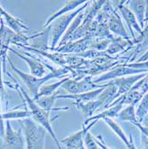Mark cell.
<instances>
[{
  "label": "cell",
  "mask_w": 148,
  "mask_h": 149,
  "mask_svg": "<svg viewBox=\"0 0 148 149\" xmlns=\"http://www.w3.org/2000/svg\"><path fill=\"white\" fill-rule=\"evenodd\" d=\"M8 62L11 64L12 69L16 72V74H18L20 76V78L23 80V82L26 84L27 88L29 89V94L32 97V98H35L38 94L39 89L41 88V86L43 83H45L46 81L49 80L52 78H55L57 77L64 72H66V71L64 69H61V70H54L51 72L47 73V76H44L43 78H37L31 74H28V73H25L22 71H20L19 69H17L16 67L12 63V61L10 59H8Z\"/></svg>",
  "instance_id": "cell-1"
},
{
  "label": "cell",
  "mask_w": 148,
  "mask_h": 149,
  "mask_svg": "<svg viewBox=\"0 0 148 149\" xmlns=\"http://www.w3.org/2000/svg\"><path fill=\"white\" fill-rule=\"evenodd\" d=\"M22 93L23 94V97H25V100H26V103L29 106V109H30V113H31V115L32 116V118L36 120V123H39L41 125L44 129H46L54 138V139L56 140V142L57 143V146H59V143L55 136V134H54V131L51 128V125H50V123H49V120H48V112L45 111L44 109H42L41 107H40L37 102L29 96V94H27V92L22 88V87H19Z\"/></svg>",
  "instance_id": "cell-2"
},
{
  "label": "cell",
  "mask_w": 148,
  "mask_h": 149,
  "mask_svg": "<svg viewBox=\"0 0 148 149\" xmlns=\"http://www.w3.org/2000/svg\"><path fill=\"white\" fill-rule=\"evenodd\" d=\"M24 127L28 149H43L45 129L38 126L31 119L24 120Z\"/></svg>",
  "instance_id": "cell-3"
},
{
  "label": "cell",
  "mask_w": 148,
  "mask_h": 149,
  "mask_svg": "<svg viewBox=\"0 0 148 149\" xmlns=\"http://www.w3.org/2000/svg\"><path fill=\"white\" fill-rule=\"evenodd\" d=\"M5 146L7 149H24L23 138L22 136V131H15L13 130L9 120L6 121V129L4 134Z\"/></svg>",
  "instance_id": "cell-4"
},
{
  "label": "cell",
  "mask_w": 148,
  "mask_h": 149,
  "mask_svg": "<svg viewBox=\"0 0 148 149\" xmlns=\"http://www.w3.org/2000/svg\"><path fill=\"white\" fill-rule=\"evenodd\" d=\"M80 10L81 9L79 8L76 12L72 13L71 15H68L67 16H63V17L60 18L58 20L57 23L55 24V26H54V28H53V31H52V35H51V37H52V42H51L52 48L55 47V46L58 42V40L61 38L62 34L66 30V27H67V25H68V22H71V20L77 15Z\"/></svg>",
  "instance_id": "cell-5"
},
{
  "label": "cell",
  "mask_w": 148,
  "mask_h": 149,
  "mask_svg": "<svg viewBox=\"0 0 148 149\" xmlns=\"http://www.w3.org/2000/svg\"><path fill=\"white\" fill-rule=\"evenodd\" d=\"M0 15H1L2 19L5 20L6 23L8 25L9 28L13 30V31L17 35H23V31H27L29 28L27 27L23 22H22L20 19L11 15L6 11L4 10V8L0 6Z\"/></svg>",
  "instance_id": "cell-6"
},
{
  "label": "cell",
  "mask_w": 148,
  "mask_h": 149,
  "mask_svg": "<svg viewBox=\"0 0 148 149\" xmlns=\"http://www.w3.org/2000/svg\"><path fill=\"white\" fill-rule=\"evenodd\" d=\"M9 50H11L12 52H13V54H15L16 56H18L19 57H21L22 59H23L27 63H28L29 67H30V70L31 72V75L37 77V78H43L44 75L47 73V70L45 68V66L38 62V60L34 59V58H31V57H27L20 53H17L16 51L13 50L12 48H9Z\"/></svg>",
  "instance_id": "cell-7"
},
{
  "label": "cell",
  "mask_w": 148,
  "mask_h": 149,
  "mask_svg": "<svg viewBox=\"0 0 148 149\" xmlns=\"http://www.w3.org/2000/svg\"><path fill=\"white\" fill-rule=\"evenodd\" d=\"M84 2H85V1H69L68 3H66V5H65L62 9H60L58 12H56V13H55V15H53L47 20V22H46V24L44 25V27L48 26L52 22H54L56 19H57L59 16H61L62 15H63V13H65L66 12H68V11H71V10L74 9L75 7L79 6V5H82Z\"/></svg>",
  "instance_id": "cell-8"
},
{
  "label": "cell",
  "mask_w": 148,
  "mask_h": 149,
  "mask_svg": "<svg viewBox=\"0 0 148 149\" xmlns=\"http://www.w3.org/2000/svg\"><path fill=\"white\" fill-rule=\"evenodd\" d=\"M31 113L30 111H12L6 113H3V119H22V118H27L30 117Z\"/></svg>",
  "instance_id": "cell-9"
},
{
  "label": "cell",
  "mask_w": 148,
  "mask_h": 149,
  "mask_svg": "<svg viewBox=\"0 0 148 149\" xmlns=\"http://www.w3.org/2000/svg\"><path fill=\"white\" fill-rule=\"evenodd\" d=\"M1 100H2V97L0 96V135L3 136L5 134V131H4V125H3V114L1 113Z\"/></svg>",
  "instance_id": "cell-10"
},
{
  "label": "cell",
  "mask_w": 148,
  "mask_h": 149,
  "mask_svg": "<svg viewBox=\"0 0 148 149\" xmlns=\"http://www.w3.org/2000/svg\"><path fill=\"white\" fill-rule=\"evenodd\" d=\"M2 23H3V19H2L1 15H0V25H2Z\"/></svg>",
  "instance_id": "cell-11"
}]
</instances>
